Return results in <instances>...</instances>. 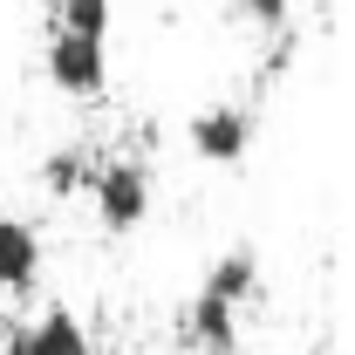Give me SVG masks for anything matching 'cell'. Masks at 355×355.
<instances>
[{
  "instance_id": "1",
  "label": "cell",
  "mask_w": 355,
  "mask_h": 355,
  "mask_svg": "<svg viewBox=\"0 0 355 355\" xmlns=\"http://www.w3.org/2000/svg\"><path fill=\"white\" fill-rule=\"evenodd\" d=\"M253 294H260V253L253 246L219 253L184 308V342L198 355H239V314L253 308Z\"/></svg>"
},
{
  "instance_id": "2",
  "label": "cell",
  "mask_w": 355,
  "mask_h": 355,
  "mask_svg": "<svg viewBox=\"0 0 355 355\" xmlns=\"http://www.w3.org/2000/svg\"><path fill=\"white\" fill-rule=\"evenodd\" d=\"M89 205H96V225L103 232H137V225L150 219V198H157V178L150 164L137 157V150H110V157H96V171H89Z\"/></svg>"
},
{
  "instance_id": "3",
  "label": "cell",
  "mask_w": 355,
  "mask_h": 355,
  "mask_svg": "<svg viewBox=\"0 0 355 355\" xmlns=\"http://www.w3.org/2000/svg\"><path fill=\"white\" fill-rule=\"evenodd\" d=\"M42 76H48L55 96H69V103H96V96L110 89V42H103V35H76V28H48Z\"/></svg>"
},
{
  "instance_id": "4",
  "label": "cell",
  "mask_w": 355,
  "mask_h": 355,
  "mask_svg": "<svg viewBox=\"0 0 355 355\" xmlns=\"http://www.w3.org/2000/svg\"><path fill=\"white\" fill-rule=\"evenodd\" d=\"M253 103H205V110H191V123H184V144H191V157L198 164H212V171H232V164H246V150H253Z\"/></svg>"
},
{
  "instance_id": "5",
  "label": "cell",
  "mask_w": 355,
  "mask_h": 355,
  "mask_svg": "<svg viewBox=\"0 0 355 355\" xmlns=\"http://www.w3.org/2000/svg\"><path fill=\"white\" fill-rule=\"evenodd\" d=\"M0 355H96V335L83 328V314L69 308H42L28 328H7Z\"/></svg>"
},
{
  "instance_id": "6",
  "label": "cell",
  "mask_w": 355,
  "mask_h": 355,
  "mask_svg": "<svg viewBox=\"0 0 355 355\" xmlns=\"http://www.w3.org/2000/svg\"><path fill=\"white\" fill-rule=\"evenodd\" d=\"M42 225L21 219V212H0V301H14V294H28L35 280H42Z\"/></svg>"
},
{
  "instance_id": "7",
  "label": "cell",
  "mask_w": 355,
  "mask_h": 355,
  "mask_svg": "<svg viewBox=\"0 0 355 355\" xmlns=\"http://www.w3.org/2000/svg\"><path fill=\"white\" fill-rule=\"evenodd\" d=\"M89 171H96V150H89V144H55L35 178H42L48 198H83V191H89Z\"/></svg>"
},
{
  "instance_id": "8",
  "label": "cell",
  "mask_w": 355,
  "mask_h": 355,
  "mask_svg": "<svg viewBox=\"0 0 355 355\" xmlns=\"http://www.w3.org/2000/svg\"><path fill=\"white\" fill-rule=\"evenodd\" d=\"M116 0H48V28H76V35H103L110 42Z\"/></svg>"
},
{
  "instance_id": "9",
  "label": "cell",
  "mask_w": 355,
  "mask_h": 355,
  "mask_svg": "<svg viewBox=\"0 0 355 355\" xmlns=\"http://www.w3.org/2000/svg\"><path fill=\"white\" fill-rule=\"evenodd\" d=\"M232 7H239V14H246L260 35H280V28L294 21V0H232Z\"/></svg>"
}]
</instances>
